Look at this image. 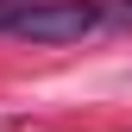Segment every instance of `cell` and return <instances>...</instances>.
<instances>
[{"instance_id":"obj_2","label":"cell","mask_w":132,"mask_h":132,"mask_svg":"<svg viewBox=\"0 0 132 132\" xmlns=\"http://www.w3.org/2000/svg\"><path fill=\"white\" fill-rule=\"evenodd\" d=\"M132 25V0H101V31H126Z\"/></svg>"},{"instance_id":"obj_1","label":"cell","mask_w":132,"mask_h":132,"mask_svg":"<svg viewBox=\"0 0 132 132\" xmlns=\"http://www.w3.org/2000/svg\"><path fill=\"white\" fill-rule=\"evenodd\" d=\"M6 31L25 44H76L88 31H101V0H31L13 13Z\"/></svg>"},{"instance_id":"obj_3","label":"cell","mask_w":132,"mask_h":132,"mask_svg":"<svg viewBox=\"0 0 132 132\" xmlns=\"http://www.w3.org/2000/svg\"><path fill=\"white\" fill-rule=\"evenodd\" d=\"M19 6H31V0H0V31L13 25V13H19Z\"/></svg>"}]
</instances>
